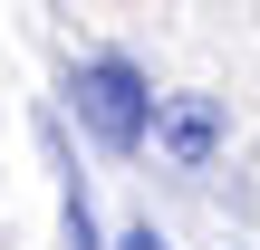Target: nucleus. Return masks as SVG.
Listing matches in <instances>:
<instances>
[{"label":"nucleus","mask_w":260,"mask_h":250,"mask_svg":"<svg viewBox=\"0 0 260 250\" xmlns=\"http://www.w3.org/2000/svg\"><path fill=\"white\" fill-rule=\"evenodd\" d=\"M116 250H164V241H154V222H145V231H125V241H116Z\"/></svg>","instance_id":"obj_3"},{"label":"nucleus","mask_w":260,"mask_h":250,"mask_svg":"<svg viewBox=\"0 0 260 250\" xmlns=\"http://www.w3.org/2000/svg\"><path fill=\"white\" fill-rule=\"evenodd\" d=\"M68 96H77V125H87L106 154H135V145H145V125H154V87H145V67H135V58H87Z\"/></svg>","instance_id":"obj_1"},{"label":"nucleus","mask_w":260,"mask_h":250,"mask_svg":"<svg viewBox=\"0 0 260 250\" xmlns=\"http://www.w3.org/2000/svg\"><path fill=\"white\" fill-rule=\"evenodd\" d=\"M154 135H164L183 164H203V154H212V135H222V116H212L203 96H183V106H164V116H154Z\"/></svg>","instance_id":"obj_2"}]
</instances>
